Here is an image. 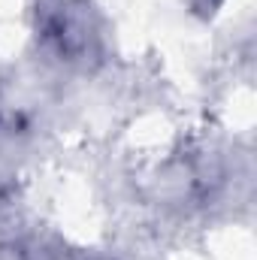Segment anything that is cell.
Returning <instances> with one entry per match:
<instances>
[{
    "mask_svg": "<svg viewBox=\"0 0 257 260\" xmlns=\"http://www.w3.org/2000/svg\"><path fill=\"white\" fill-rule=\"evenodd\" d=\"M30 160V127L12 115L0 112V203L15 194Z\"/></svg>",
    "mask_w": 257,
    "mask_h": 260,
    "instance_id": "obj_2",
    "label": "cell"
},
{
    "mask_svg": "<svg viewBox=\"0 0 257 260\" xmlns=\"http://www.w3.org/2000/svg\"><path fill=\"white\" fill-rule=\"evenodd\" d=\"M221 6V0H194V9H203V12H215Z\"/></svg>",
    "mask_w": 257,
    "mask_h": 260,
    "instance_id": "obj_3",
    "label": "cell"
},
{
    "mask_svg": "<svg viewBox=\"0 0 257 260\" xmlns=\"http://www.w3.org/2000/svg\"><path fill=\"white\" fill-rule=\"evenodd\" d=\"M34 30L43 55L70 70H91L106 58L109 21L97 0H40Z\"/></svg>",
    "mask_w": 257,
    "mask_h": 260,
    "instance_id": "obj_1",
    "label": "cell"
}]
</instances>
